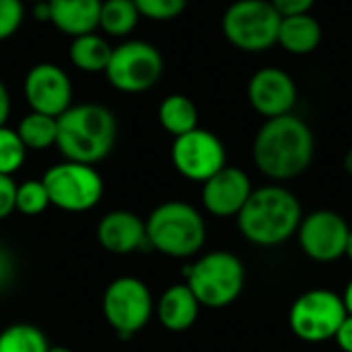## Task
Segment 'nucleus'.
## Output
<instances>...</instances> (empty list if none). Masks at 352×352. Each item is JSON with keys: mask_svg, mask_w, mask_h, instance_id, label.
Instances as JSON below:
<instances>
[{"mask_svg": "<svg viewBox=\"0 0 352 352\" xmlns=\"http://www.w3.org/2000/svg\"><path fill=\"white\" fill-rule=\"evenodd\" d=\"M316 138L307 122L295 113L270 118L254 138L252 155L256 167L274 182L299 177L314 161Z\"/></svg>", "mask_w": 352, "mask_h": 352, "instance_id": "f257e3e1", "label": "nucleus"}, {"mask_svg": "<svg viewBox=\"0 0 352 352\" xmlns=\"http://www.w3.org/2000/svg\"><path fill=\"white\" fill-rule=\"evenodd\" d=\"M116 140V113L101 103L70 105L58 118L56 148L66 161L95 165L113 151Z\"/></svg>", "mask_w": 352, "mask_h": 352, "instance_id": "f03ea898", "label": "nucleus"}, {"mask_svg": "<svg viewBox=\"0 0 352 352\" xmlns=\"http://www.w3.org/2000/svg\"><path fill=\"white\" fill-rule=\"evenodd\" d=\"M303 210L297 196L283 186L254 188L243 210L237 214L241 235L260 248H274L297 235Z\"/></svg>", "mask_w": 352, "mask_h": 352, "instance_id": "7ed1b4c3", "label": "nucleus"}, {"mask_svg": "<svg viewBox=\"0 0 352 352\" xmlns=\"http://www.w3.org/2000/svg\"><path fill=\"white\" fill-rule=\"evenodd\" d=\"M151 250L167 258H192L206 241V223L188 202L169 200L159 204L146 219Z\"/></svg>", "mask_w": 352, "mask_h": 352, "instance_id": "20e7f679", "label": "nucleus"}, {"mask_svg": "<svg viewBox=\"0 0 352 352\" xmlns=\"http://www.w3.org/2000/svg\"><path fill=\"white\" fill-rule=\"evenodd\" d=\"M186 285L202 307L223 309L235 303L245 287L243 262L231 252H210L186 268Z\"/></svg>", "mask_w": 352, "mask_h": 352, "instance_id": "39448f33", "label": "nucleus"}, {"mask_svg": "<svg viewBox=\"0 0 352 352\" xmlns=\"http://www.w3.org/2000/svg\"><path fill=\"white\" fill-rule=\"evenodd\" d=\"M280 21L283 16L270 0H235L227 6L221 29L235 50L262 54L276 45Z\"/></svg>", "mask_w": 352, "mask_h": 352, "instance_id": "423d86ee", "label": "nucleus"}, {"mask_svg": "<svg viewBox=\"0 0 352 352\" xmlns=\"http://www.w3.org/2000/svg\"><path fill=\"white\" fill-rule=\"evenodd\" d=\"M165 70L163 54L157 45L142 39H128L113 47L105 68L107 82L120 93H144L153 89Z\"/></svg>", "mask_w": 352, "mask_h": 352, "instance_id": "0eeeda50", "label": "nucleus"}, {"mask_svg": "<svg viewBox=\"0 0 352 352\" xmlns=\"http://www.w3.org/2000/svg\"><path fill=\"white\" fill-rule=\"evenodd\" d=\"M349 311L344 307L342 295L330 289H311L295 299L289 309L291 332L309 344H320L332 340L346 320Z\"/></svg>", "mask_w": 352, "mask_h": 352, "instance_id": "6e6552de", "label": "nucleus"}, {"mask_svg": "<svg viewBox=\"0 0 352 352\" xmlns=\"http://www.w3.org/2000/svg\"><path fill=\"white\" fill-rule=\"evenodd\" d=\"M50 204L64 212H87L103 198V179L93 165L62 161L41 177Z\"/></svg>", "mask_w": 352, "mask_h": 352, "instance_id": "1a4fd4ad", "label": "nucleus"}, {"mask_svg": "<svg viewBox=\"0 0 352 352\" xmlns=\"http://www.w3.org/2000/svg\"><path fill=\"white\" fill-rule=\"evenodd\" d=\"M153 311V295L140 278H116L103 293V318L124 340L138 334L151 322Z\"/></svg>", "mask_w": 352, "mask_h": 352, "instance_id": "9d476101", "label": "nucleus"}, {"mask_svg": "<svg viewBox=\"0 0 352 352\" xmlns=\"http://www.w3.org/2000/svg\"><path fill=\"white\" fill-rule=\"evenodd\" d=\"M171 163L186 179L204 184L227 165V151L217 134L198 126L196 130L173 138Z\"/></svg>", "mask_w": 352, "mask_h": 352, "instance_id": "9b49d317", "label": "nucleus"}, {"mask_svg": "<svg viewBox=\"0 0 352 352\" xmlns=\"http://www.w3.org/2000/svg\"><path fill=\"white\" fill-rule=\"evenodd\" d=\"M351 227L334 210H316L303 217L297 237L303 254L314 262H336L346 256Z\"/></svg>", "mask_w": 352, "mask_h": 352, "instance_id": "f8f14e48", "label": "nucleus"}, {"mask_svg": "<svg viewBox=\"0 0 352 352\" xmlns=\"http://www.w3.org/2000/svg\"><path fill=\"white\" fill-rule=\"evenodd\" d=\"M23 97L31 111L60 118L72 105L70 76L54 62H39L25 74Z\"/></svg>", "mask_w": 352, "mask_h": 352, "instance_id": "ddd939ff", "label": "nucleus"}, {"mask_svg": "<svg viewBox=\"0 0 352 352\" xmlns=\"http://www.w3.org/2000/svg\"><path fill=\"white\" fill-rule=\"evenodd\" d=\"M248 101L266 120L287 116L297 103V85L287 70L266 66L250 76Z\"/></svg>", "mask_w": 352, "mask_h": 352, "instance_id": "4468645a", "label": "nucleus"}, {"mask_svg": "<svg viewBox=\"0 0 352 352\" xmlns=\"http://www.w3.org/2000/svg\"><path fill=\"white\" fill-rule=\"evenodd\" d=\"M254 188L250 175L239 167L225 165L202 184V204L212 217H237L250 200Z\"/></svg>", "mask_w": 352, "mask_h": 352, "instance_id": "2eb2a0df", "label": "nucleus"}, {"mask_svg": "<svg viewBox=\"0 0 352 352\" xmlns=\"http://www.w3.org/2000/svg\"><path fill=\"white\" fill-rule=\"evenodd\" d=\"M97 241L105 252L116 256L151 250L146 237V221L130 210L107 212L97 225Z\"/></svg>", "mask_w": 352, "mask_h": 352, "instance_id": "dca6fc26", "label": "nucleus"}, {"mask_svg": "<svg viewBox=\"0 0 352 352\" xmlns=\"http://www.w3.org/2000/svg\"><path fill=\"white\" fill-rule=\"evenodd\" d=\"M103 0H50V23L68 37L95 33L99 29Z\"/></svg>", "mask_w": 352, "mask_h": 352, "instance_id": "f3484780", "label": "nucleus"}, {"mask_svg": "<svg viewBox=\"0 0 352 352\" xmlns=\"http://www.w3.org/2000/svg\"><path fill=\"white\" fill-rule=\"evenodd\" d=\"M200 301L192 293V289L184 285L169 287L155 305L157 318L161 326L169 332H186L190 330L200 314Z\"/></svg>", "mask_w": 352, "mask_h": 352, "instance_id": "a211bd4d", "label": "nucleus"}, {"mask_svg": "<svg viewBox=\"0 0 352 352\" xmlns=\"http://www.w3.org/2000/svg\"><path fill=\"white\" fill-rule=\"evenodd\" d=\"M322 37H324L322 23L311 12H305V14L283 16L276 43L293 56H307L320 47Z\"/></svg>", "mask_w": 352, "mask_h": 352, "instance_id": "6ab92c4d", "label": "nucleus"}, {"mask_svg": "<svg viewBox=\"0 0 352 352\" xmlns=\"http://www.w3.org/2000/svg\"><path fill=\"white\" fill-rule=\"evenodd\" d=\"M111 52L113 47L109 45V41L95 31V33L72 37V43L68 47V58L74 64V68L95 74V72H105Z\"/></svg>", "mask_w": 352, "mask_h": 352, "instance_id": "aec40b11", "label": "nucleus"}, {"mask_svg": "<svg viewBox=\"0 0 352 352\" xmlns=\"http://www.w3.org/2000/svg\"><path fill=\"white\" fill-rule=\"evenodd\" d=\"M159 124L173 138L198 128V107L184 93L167 95L159 105Z\"/></svg>", "mask_w": 352, "mask_h": 352, "instance_id": "412c9836", "label": "nucleus"}, {"mask_svg": "<svg viewBox=\"0 0 352 352\" xmlns=\"http://www.w3.org/2000/svg\"><path fill=\"white\" fill-rule=\"evenodd\" d=\"M140 12L134 0H103L99 29L107 37H128L138 25Z\"/></svg>", "mask_w": 352, "mask_h": 352, "instance_id": "4be33fe9", "label": "nucleus"}, {"mask_svg": "<svg viewBox=\"0 0 352 352\" xmlns=\"http://www.w3.org/2000/svg\"><path fill=\"white\" fill-rule=\"evenodd\" d=\"M16 134L27 151H45L56 146L58 140V118L29 111L16 126Z\"/></svg>", "mask_w": 352, "mask_h": 352, "instance_id": "5701e85b", "label": "nucleus"}, {"mask_svg": "<svg viewBox=\"0 0 352 352\" xmlns=\"http://www.w3.org/2000/svg\"><path fill=\"white\" fill-rule=\"evenodd\" d=\"M45 334L31 324H14L0 332V352H47Z\"/></svg>", "mask_w": 352, "mask_h": 352, "instance_id": "b1692460", "label": "nucleus"}, {"mask_svg": "<svg viewBox=\"0 0 352 352\" xmlns=\"http://www.w3.org/2000/svg\"><path fill=\"white\" fill-rule=\"evenodd\" d=\"M50 204L47 190L41 179H27L23 184H16V200L14 208L25 217L41 214Z\"/></svg>", "mask_w": 352, "mask_h": 352, "instance_id": "393cba45", "label": "nucleus"}, {"mask_svg": "<svg viewBox=\"0 0 352 352\" xmlns=\"http://www.w3.org/2000/svg\"><path fill=\"white\" fill-rule=\"evenodd\" d=\"M27 157V146L19 138L16 130L8 126H0V173L12 175L16 173Z\"/></svg>", "mask_w": 352, "mask_h": 352, "instance_id": "a878e982", "label": "nucleus"}, {"mask_svg": "<svg viewBox=\"0 0 352 352\" xmlns=\"http://www.w3.org/2000/svg\"><path fill=\"white\" fill-rule=\"evenodd\" d=\"M190 0H134L140 16L151 21H173L188 8Z\"/></svg>", "mask_w": 352, "mask_h": 352, "instance_id": "bb28decb", "label": "nucleus"}, {"mask_svg": "<svg viewBox=\"0 0 352 352\" xmlns=\"http://www.w3.org/2000/svg\"><path fill=\"white\" fill-rule=\"evenodd\" d=\"M25 19L23 0H0V41L12 37Z\"/></svg>", "mask_w": 352, "mask_h": 352, "instance_id": "cd10ccee", "label": "nucleus"}, {"mask_svg": "<svg viewBox=\"0 0 352 352\" xmlns=\"http://www.w3.org/2000/svg\"><path fill=\"white\" fill-rule=\"evenodd\" d=\"M14 200H16V184H14L12 175L0 173V221L16 210Z\"/></svg>", "mask_w": 352, "mask_h": 352, "instance_id": "c85d7f7f", "label": "nucleus"}, {"mask_svg": "<svg viewBox=\"0 0 352 352\" xmlns=\"http://www.w3.org/2000/svg\"><path fill=\"white\" fill-rule=\"evenodd\" d=\"M270 4L276 8L280 16H293V14L311 12L316 0H270Z\"/></svg>", "mask_w": 352, "mask_h": 352, "instance_id": "c756f323", "label": "nucleus"}, {"mask_svg": "<svg viewBox=\"0 0 352 352\" xmlns=\"http://www.w3.org/2000/svg\"><path fill=\"white\" fill-rule=\"evenodd\" d=\"M336 342L342 352H352V316H346V320L342 322V326L336 332Z\"/></svg>", "mask_w": 352, "mask_h": 352, "instance_id": "7c9ffc66", "label": "nucleus"}, {"mask_svg": "<svg viewBox=\"0 0 352 352\" xmlns=\"http://www.w3.org/2000/svg\"><path fill=\"white\" fill-rule=\"evenodd\" d=\"M8 116H10V93L6 85L0 80V126H6Z\"/></svg>", "mask_w": 352, "mask_h": 352, "instance_id": "2f4dec72", "label": "nucleus"}, {"mask_svg": "<svg viewBox=\"0 0 352 352\" xmlns=\"http://www.w3.org/2000/svg\"><path fill=\"white\" fill-rule=\"evenodd\" d=\"M33 16H35L37 21H41V23H50V19H52V8H50V0L33 4Z\"/></svg>", "mask_w": 352, "mask_h": 352, "instance_id": "473e14b6", "label": "nucleus"}, {"mask_svg": "<svg viewBox=\"0 0 352 352\" xmlns=\"http://www.w3.org/2000/svg\"><path fill=\"white\" fill-rule=\"evenodd\" d=\"M342 301H344V307H346L349 316H352V278L349 280V285H346V289L342 293Z\"/></svg>", "mask_w": 352, "mask_h": 352, "instance_id": "72a5a7b5", "label": "nucleus"}, {"mask_svg": "<svg viewBox=\"0 0 352 352\" xmlns=\"http://www.w3.org/2000/svg\"><path fill=\"white\" fill-rule=\"evenodd\" d=\"M344 171L352 177V146L346 151V155H344Z\"/></svg>", "mask_w": 352, "mask_h": 352, "instance_id": "f704fd0d", "label": "nucleus"}, {"mask_svg": "<svg viewBox=\"0 0 352 352\" xmlns=\"http://www.w3.org/2000/svg\"><path fill=\"white\" fill-rule=\"evenodd\" d=\"M346 258L352 260V229H351V235H349V243H346Z\"/></svg>", "mask_w": 352, "mask_h": 352, "instance_id": "c9c22d12", "label": "nucleus"}, {"mask_svg": "<svg viewBox=\"0 0 352 352\" xmlns=\"http://www.w3.org/2000/svg\"><path fill=\"white\" fill-rule=\"evenodd\" d=\"M47 352H72L70 349H66V346H50V351Z\"/></svg>", "mask_w": 352, "mask_h": 352, "instance_id": "e433bc0d", "label": "nucleus"}, {"mask_svg": "<svg viewBox=\"0 0 352 352\" xmlns=\"http://www.w3.org/2000/svg\"><path fill=\"white\" fill-rule=\"evenodd\" d=\"M23 2H29V4H37V2H45V0H23Z\"/></svg>", "mask_w": 352, "mask_h": 352, "instance_id": "4c0bfd02", "label": "nucleus"}, {"mask_svg": "<svg viewBox=\"0 0 352 352\" xmlns=\"http://www.w3.org/2000/svg\"><path fill=\"white\" fill-rule=\"evenodd\" d=\"M0 287H2V276H0Z\"/></svg>", "mask_w": 352, "mask_h": 352, "instance_id": "58836bf2", "label": "nucleus"}]
</instances>
